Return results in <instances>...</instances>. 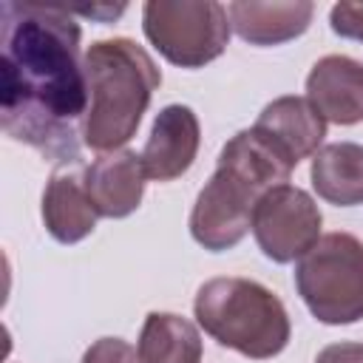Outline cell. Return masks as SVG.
<instances>
[{
	"label": "cell",
	"instance_id": "1",
	"mask_svg": "<svg viewBox=\"0 0 363 363\" xmlns=\"http://www.w3.org/2000/svg\"><path fill=\"white\" fill-rule=\"evenodd\" d=\"M0 54L3 130L54 164H79L88 111L82 28L71 9L6 0Z\"/></svg>",
	"mask_w": 363,
	"mask_h": 363
},
{
	"label": "cell",
	"instance_id": "2",
	"mask_svg": "<svg viewBox=\"0 0 363 363\" xmlns=\"http://www.w3.org/2000/svg\"><path fill=\"white\" fill-rule=\"evenodd\" d=\"M295 164L255 128L238 130L218 153L210 182L199 190L190 210V235L210 252L233 250L252 221L258 199L289 184Z\"/></svg>",
	"mask_w": 363,
	"mask_h": 363
},
{
	"label": "cell",
	"instance_id": "3",
	"mask_svg": "<svg viewBox=\"0 0 363 363\" xmlns=\"http://www.w3.org/2000/svg\"><path fill=\"white\" fill-rule=\"evenodd\" d=\"M88 111L82 145L96 153L119 150L142 125V116L162 85L153 57L128 37L96 40L85 51Z\"/></svg>",
	"mask_w": 363,
	"mask_h": 363
},
{
	"label": "cell",
	"instance_id": "4",
	"mask_svg": "<svg viewBox=\"0 0 363 363\" xmlns=\"http://www.w3.org/2000/svg\"><path fill=\"white\" fill-rule=\"evenodd\" d=\"M193 312L199 326L221 346L269 360L289 343L292 326L281 298L252 278H210L199 286Z\"/></svg>",
	"mask_w": 363,
	"mask_h": 363
},
{
	"label": "cell",
	"instance_id": "5",
	"mask_svg": "<svg viewBox=\"0 0 363 363\" xmlns=\"http://www.w3.org/2000/svg\"><path fill=\"white\" fill-rule=\"evenodd\" d=\"M295 289L326 326L363 320V241L352 233L320 235L295 264Z\"/></svg>",
	"mask_w": 363,
	"mask_h": 363
},
{
	"label": "cell",
	"instance_id": "6",
	"mask_svg": "<svg viewBox=\"0 0 363 363\" xmlns=\"http://www.w3.org/2000/svg\"><path fill=\"white\" fill-rule=\"evenodd\" d=\"M142 31L170 65L204 68L224 54L233 26L216 0H147Z\"/></svg>",
	"mask_w": 363,
	"mask_h": 363
},
{
	"label": "cell",
	"instance_id": "7",
	"mask_svg": "<svg viewBox=\"0 0 363 363\" xmlns=\"http://www.w3.org/2000/svg\"><path fill=\"white\" fill-rule=\"evenodd\" d=\"M320 224L323 216L306 190L295 184H278L258 199L250 230L258 250L269 261L292 264L318 244Z\"/></svg>",
	"mask_w": 363,
	"mask_h": 363
},
{
	"label": "cell",
	"instance_id": "8",
	"mask_svg": "<svg viewBox=\"0 0 363 363\" xmlns=\"http://www.w3.org/2000/svg\"><path fill=\"white\" fill-rule=\"evenodd\" d=\"M201 142L199 116L190 105H164L150 128V136L142 147V164L147 179L153 182H173L190 170L196 162Z\"/></svg>",
	"mask_w": 363,
	"mask_h": 363
},
{
	"label": "cell",
	"instance_id": "9",
	"mask_svg": "<svg viewBox=\"0 0 363 363\" xmlns=\"http://www.w3.org/2000/svg\"><path fill=\"white\" fill-rule=\"evenodd\" d=\"M306 99L332 125L363 122V62L346 54L320 57L306 77Z\"/></svg>",
	"mask_w": 363,
	"mask_h": 363
},
{
	"label": "cell",
	"instance_id": "10",
	"mask_svg": "<svg viewBox=\"0 0 363 363\" xmlns=\"http://www.w3.org/2000/svg\"><path fill=\"white\" fill-rule=\"evenodd\" d=\"M145 179L147 173H145L142 156H136L128 147L102 153L82 170L85 190L102 218L130 216L142 204Z\"/></svg>",
	"mask_w": 363,
	"mask_h": 363
},
{
	"label": "cell",
	"instance_id": "11",
	"mask_svg": "<svg viewBox=\"0 0 363 363\" xmlns=\"http://www.w3.org/2000/svg\"><path fill=\"white\" fill-rule=\"evenodd\" d=\"M40 213L48 235L60 244H77L94 233L99 213L85 190L79 164H65L51 173Z\"/></svg>",
	"mask_w": 363,
	"mask_h": 363
},
{
	"label": "cell",
	"instance_id": "12",
	"mask_svg": "<svg viewBox=\"0 0 363 363\" xmlns=\"http://www.w3.org/2000/svg\"><path fill=\"white\" fill-rule=\"evenodd\" d=\"M255 130H261L295 167L315 156L326 136V119L309 105L306 96H278L258 113Z\"/></svg>",
	"mask_w": 363,
	"mask_h": 363
},
{
	"label": "cell",
	"instance_id": "13",
	"mask_svg": "<svg viewBox=\"0 0 363 363\" xmlns=\"http://www.w3.org/2000/svg\"><path fill=\"white\" fill-rule=\"evenodd\" d=\"M315 6L309 0H235L227 3L233 31L250 45H281L301 37L312 23Z\"/></svg>",
	"mask_w": 363,
	"mask_h": 363
},
{
	"label": "cell",
	"instance_id": "14",
	"mask_svg": "<svg viewBox=\"0 0 363 363\" xmlns=\"http://www.w3.org/2000/svg\"><path fill=\"white\" fill-rule=\"evenodd\" d=\"M309 179L315 193L335 207L363 204V145L332 142L312 156Z\"/></svg>",
	"mask_w": 363,
	"mask_h": 363
},
{
	"label": "cell",
	"instance_id": "15",
	"mask_svg": "<svg viewBox=\"0 0 363 363\" xmlns=\"http://www.w3.org/2000/svg\"><path fill=\"white\" fill-rule=\"evenodd\" d=\"M136 352L142 363H201V335L176 312H147Z\"/></svg>",
	"mask_w": 363,
	"mask_h": 363
},
{
	"label": "cell",
	"instance_id": "16",
	"mask_svg": "<svg viewBox=\"0 0 363 363\" xmlns=\"http://www.w3.org/2000/svg\"><path fill=\"white\" fill-rule=\"evenodd\" d=\"M79 363H142L136 346H130L122 337H99L94 340Z\"/></svg>",
	"mask_w": 363,
	"mask_h": 363
},
{
	"label": "cell",
	"instance_id": "17",
	"mask_svg": "<svg viewBox=\"0 0 363 363\" xmlns=\"http://www.w3.org/2000/svg\"><path fill=\"white\" fill-rule=\"evenodd\" d=\"M329 26L337 37L363 43V3H337V6H332Z\"/></svg>",
	"mask_w": 363,
	"mask_h": 363
},
{
	"label": "cell",
	"instance_id": "18",
	"mask_svg": "<svg viewBox=\"0 0 363 363\" xmlns=\"http://www.w3.org/2000/svg\"><path fill=\"white\" fill-rule=\"evenodd\" d=\"M315 363H363V343H352V340L329 343L318 352Z\"/></svg>",
	"mask_w": 363,
	"mask_h": 363
}]
</instances>
